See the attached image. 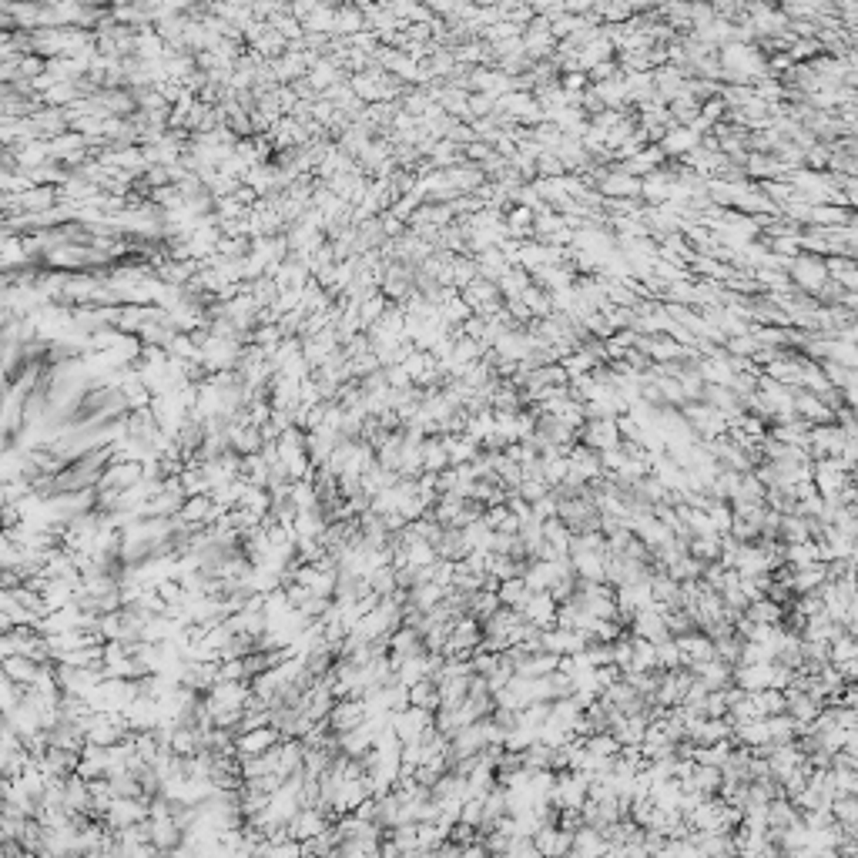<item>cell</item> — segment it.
<instances>
[{"label":"cell","instance_id":"1","mask_svg":"<svg viewBox=\"0 0 858 858\" xmlns=\"http://www.w3.org/2000/svg\"><path fill=\"white\" fill-rule=\"evenodd\" d=\"M423 460H426L429 470H443L446 460H449V453H446L443 440H429V443L423 446Z\"/></svg>","mask_w":858,"mask_h":858}]
</instances>
